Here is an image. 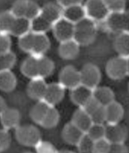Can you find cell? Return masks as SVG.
<instances>
[{
    "instance_id": "49",
    "label": "cell",
    "mask_w": 129,
    "mask_h": 153,
    "mask_svg": "<svg viewBox=\"0 0 129 153\" xmlns=\"http://www.w3.org/2000/svg\"><path fill=\"white\" fill-rule=\"evenodd\" d=\"M22 153H32V152H23Z\"/></svg>"
},
{
    "instance_id": "11",
    "label": "cell",
    "mask_w": 129,
    "mask_h": 153,
    "mask_svg": "<svg viewBox=\"0 0 129 153\" xmlns=\"http://www.w3.org/2000/svg\"><path fill=\"white\" fill-rule=\"evenodd\" d=\"M47 86L43 78L38 76L32 79L27 86V94L33 100H41L45 96Z\"/></svg>"
},
{
    "instance_id": "44",
    "label": "cell",
    "mask_w": 129,
    "mask_h": 153,
    "mask_svg": "<svg viewBox=\"0 0 129 153\" xmlns=\"http://www.w3.org/2000/svg\"><path fill=\"white\" fill-rule=\"evenodd\" d=\"M107 153H129V150L124 143L111 144Z\"/></svg>"
},
{
    "instance_id": "28",
    "label": "cell",
    "mask_w": 129,
    "mask_h": 153,
    "mask_svg": "<svg viewBox=\"0 0 129 153\" xmlns=\"http://www.w3.org/2000/svg\"><path fill=\"white\" fill-rule=\"evenodd\" d=\"M15 19L10 11L0 12V33L10 34Z\"/></svg>"
},
{
    "instance_id": "33",
    "label": "cell",
    "mask_w": 129,
    "mask_h": 153,
    "mask_svg": "<svg viewBox=\"0 0 129 153\" xmlns=\"http://www.w3.org/2000/svg\"><path fill=\"white\" fill-rule=\"evenodd\" d=\"M34 37L35 34L31 31L19 37L18 45L21 50L31 53L34 46Z\"/></svg>"
},
{
    "instance_id": "39",
    "label": "cell",
    "mask_w": 129,
    "mask_h": 153,
    "mask_svg": "<svg viewBox=\"0 0 129 153\" xmlns=\"http://www.w3.org/2000/svg\"><path fill=\"white\" fill-rule=\"evenodd\" d=\"M111 143L105 138L95 141L94 143V153H107L110 149Z\"/></svg>"
},
{
    "instance_id": "29",
    "label": "cell",
    "mask_w": 129,
    "mask_h": 153,
    "mask_svg": "<svg viewBox=\"0 0 129 153\" xmlns=\"http://www.w3.org/2000/svg\"><path fill=\"white\" fill-rule=\"evenodd\" d=\"M31 21V32L35 34L45 33L53 27V25L44 19L40 15Z\"/></svg>"
},
{
    "instance_id": "41",
    "label": "cell",
    "mask_w": 129,
    "mask_h": 153,
    "mask_svg": "<svg viewBox=\"0 0 129 153\" xmlns=\"http://www.w3.org/2000/svg\"><path fill=\"white\" fill-rule=\"evenodd\" d=\"M90 116L91 117L92 122L94 124H103L104 123L106 122L105 109L102 106H100Z\"/></svg>"
},
{
    "instance_id": "46",
    "label": "cell",
    "mask_w": 129,
    "mask_h": 153,
    "mask_svg": "<svg viewBox=\"0 0 129 153\" xmlns=\"http://www.w3.org/2000/svg\"><path fill=\"white\" fill-rule=\"evenodd\" d=\"M7 108L5 100H4L2 97L0 96V115L2 114V113Z\"/></svg>"
},
{
    "instance_id": "12",
    "label": "cell",
    "mask_w": 129,
    "mask_h": 153,
    "mask_svg": "<svg viewBox=\"0 0 129 153\" xmlns=\"http://www.w3.org/2000/svg\"><path fill=\"white\" fill-rule=\"evenodd\" d=\"M85 133L74 125L71 122L64 126L62 131V137L64 142L72 146H77Z\"/></svg>"
},
{
    "instance_id": "42",
    "label": "cell",
    "mask_w": 129,
    "mask_h": 153,
    "mask_svg": "<svg viewBox=\"0 0 129 153\" xmlns=\"http://www.w3.org/2000/svg\"><path fill=\"white\" fill-rule=\"evenodd\" d=\"M11 40L7 34L0 33V55L10 51Z\"/></svg>"
},
{
    "instance_id": "10",
    "label": "cell",
    "mask_w": 129,
    "mask_h": 153,
    "mask_svg": "<svg viewBox=\"0 0 129 153\" xmlns=\"http://www.w3.org/2000/svg\"><path fill=\"white\" fill-rule=\"evenodd\" d=\"M64 95V88L59 83H53L48 84L45 94L43 100L50 106L54 107L61 102Z\"/></svg>"
},
{
    "instance_id": "31",
    "label": "cell",
    "mask_w": 129,
    "mask_h": 153,
    "mask_svg": "<svg viewBox=\"0 0 129 153\" xmlns=\"http://www.w3.org/2000/svg\"><path fill=\"white\" fill-rule=\"evenodd\" d=\"M16 61V56L11 51L0 55V73L11 71Z\"/></svg>"
},
{
    "instance_id": "30",
    "label": "cell",
    "mask_w": 129,
    "mask_h": 153,
    "mask_svg": "<svg viewBox=\"0 0 129 153\" xmlns=\"http://www.w3.org/2000/svg\"><path fill=\"white\" fill-rule=\"evenodd\" d=\"M59 120L60 114L58 111L54 107H50L40 125L46 129L53 128L57 126Z\"/></svg>"
},
{
    "instance_id": "8",
    "label": "cell",
    "mask_w": 129,
    "mask_h": 153,
    "mask_svg": "<svg viewBox=\"0 0 129 153\" xmlns=\"http://www.w3.org/2000/svg\"><path fill=\"white\" fill-rule=\"evenodd\" d=\"M54 35L59 42H65L73 38L75 24L63 17L53 25Z\"/></svg>"
},
{
    "instance_id": "48",
    "label": "cell",
    "mask_w": 129,
    "mask_h": 153,
    "mask_svg": "<svg viewBox=\"0 0 129 153\" xmlns=\"http://www.w3.org/2000/svg\"><path fill=\"white\" fill-rule=\"evenodd\" d=\"M126 65H127L128 75H129V57L126 58Z\"/></svg>"
},
{
    "instance_id": "3",
    "label": "cell",
    "mask_w": 129,
    "mask_h": 153,
    "mask_svg": "<svg viewBox=\"0 0 129 153\" xmlns=\"http://www.w3.org/2000/svg\"><path fill=\"white\" fill-rule=\"evenodd\" d=\"M105 21L106 27L110 31L129 33V11L109 13Z\"/></svg>"
},
{
    "instance_id": "24",
    "label": "cell",
    "mask_w": 129,
    "mask_h": 153,
    "mask_svg": "<svg viewBox=\"0 0 129 153\" xmlns=\"http://www.w3.org/2000/svg\"><path fill=\"white\" fill-rule=\"evenodd\" d=\"M31 31V21L26 17L15 18L10 34L20 37Z\"/></svg>"
},
{
    "instance_id": "36",
    "label": "cell",
    "mask_w": 129,
    "mask_h": 153,
    "mask_svg": "<svg viewBox=\"0 0 129 153\" xmlns=\"http://www.w3.org/2000/svg\"><path fill=\"white\" fill-rule=\"evenodd\" d=\"M109 13H118L125 11V1L122 0L104 1Z\"/></svg>"
},
{
    "instance_id": "15",
    "label": "cell",
    "mask_w": 129,
    "mask_h": 153,
    "mask_svg": "<svg viewBox=\"0 0 129 153\" xmlns=\"http://www.w3.org/2000/svg\"><path fill=\"white\" fill-rule=\"evenodd\" d=\"M40 15L53 25L62 18V8L59 4L48 3L41 8Z\"/></svg>"
},
{
    "instance_id": "7",
    "label": "cell",
    "mask_w": 129,
    "mask_h": 153,
    "mask_svg": "<svg viewBox=\"0 0 129 153\" xmlns=\"http://www.w3.org/2000/svg\"><path fill=\"white\" fill-rule=\"evenodd\" d=\"M59 83L65 89H73L81 84L80 71L72 65H67L59 74Z\"/></svg>"
},
{
    "instance_id": "21",
    "label": "cell",
    "mask_w": 129,
    "mask_h": 153,
    "mask_svg": "<svg viewBox=\"0 0 129 153\" xmlns=\"http://www.w3.org/2000/svg\"><path fill=\"white\" fill-rule=\"evenodd\" d=\"M38 58V57L32 54L23 61L21 65L22 73L31 79L39 76Z\"/></svg>"
},
{
    "instance_id": "16",
    "label": "cell",
    "mask_w": 129,
    "mask_h": 153,
    "mask_svg": "<svg viewBox=\"0 0 129 153\" xmlns=\"http://www.w3.org/2000/svg\"><path fill=\"white\" fill-rule=\"evenodd\" d=\"M106 120L108 124H117L122 120L124 110L121 104L115 100L104 107Z\"/></svg>"
},
{
    "instance_id": "47",
    "label": "cell",
    "mask_w": 129,
    "mask_h": 153,
    "mask_svg": "<svg viewBox=\"0 0 129 153\" xmlns=\"http://www.w3.org/2000/svg\"><path fill=\"white\" fill-rule=\"evenodd\" d=\"M57 153H75L74 152L70 150L63 149L61 150H58Z\"/></svg>"
},
{
    "instance_id": "25",
    "label": "cell",
    "mask_w": 129,
    "mask_h": 153,
    "mask_svg": "<svg viewBox=\"0 0 129 153\" xmlns=\"http://www.w3.org/2000/svg\"><path fill=\"white\" fill-rule=\"evenodd\" d=\"M114 47L120 56L129 57V33H120L115 39Z\"/></svg>"
},
{
    "instance_id": "5",
    "label": "cell",
    "mask_w": 129,
    "mask_h": 153,
    "mask_svg": "<svg viewBox=\"0 0 129 153\" xmlns=\"http://www.w3.org/2000/svg\"><path fill=\"white\" fill-rule=\"evenodd\" d=\"M80 73L81 84L92 90L98 87L101 79V73L97 66L92 63L86 64Z\"/></svg>"
},
{
    "instance_id": "18",
    "label": "cell",
    "mask_w": 129,
    "mask_h": 153,
    "mask_svg": "<svg viewBox=\"0 0 129 153\" xmlns=\"http://www.w3.org/2000/svg\"><path fill=\"white\" fill-rule=\"evenodd\" d=\"M86 17L85 9L81 4L62 9V17L73 24L78 22Z\"/></svg>"
},
{
    "instance_id": "40",
    "label": "cell",
    "mask_w": 129,
    "mask_h": 153,
    "mask_svg": "<svg viewBox=\"0 0 129 153\" xmlns=\"http://www.w3.org/2000/svg\"><path fill=\"white\" fill-rule=\"evenodd\" d=\"M11 141V135L7 130L0 129V153L7 149Z\"/></svg>"
},
{
    "instance_id": "2",
    "label": "cell",
    "mask_w": 129,
    "mask_h": 153,
    "mask_svg": "<svg viewBox=\"0 0 129 153\" xmlns=\"http://www.w3.org/2000/svg\"><path fill=\"white\" fill-rule=\"evenodd\" d=\"M15 137L22 145L35 146L41 140V134L38 128L32 125H23L15 128Z\"/></svg>"
},
{
    "instance_id": "19",
    "label": "cell",
    "mask_w": 129,
    "mask_h": 153,
    "mask_svg": "<svg viewBox=\"0 0 129 153\" xmlns=\"http://www.w3.org/2000/svg\"><path fill=\"white\" fill-rule=\"evenodd\" d=\"M71 122L84 133H87L93 124L90 115L82 108H80L74 112Z\"/></svg>"
},
{
    "instance_id": "37",
    "label": "cell",
    "mask_w": 129,
    "mask_h": 153,
    "mask_svg": "<svg viewBox=\"0 0 129 153\" xmlns=\"http://www.w3.org/2000/svg\"><path fill=\"white\" fill-rule=\"evenodd\" d=\"M41 8L38 4L32 1H27V10L25 17L32 21L40 15Z\"/></svg>"
},
{
    "instance_id": "27",
    "label": "cell",
    "mask_w": 129,
    "mask_h": 153,
    "mask_svg": "<svg viewBox=\"0 0 129 153\" xmlns=\"http://www.w3.org/2000/svg\"><path fill=\"white\" fill-rule=\"evenodd\" d=\"M38 65L39 76L43 78L50 76L55 68L53 61L44 56L38 57Z\"/></svg>"
},
{
    "instance_id": "34",
    "label": "cell",
    "mask_w": 129,
    "mask_h": 153,
    "mask_svg": "<svg viewBox=\"0 0 129 153\" xmlns=\"http://www.w3.org/2000/svg\"><path fill=\"white\" fill-rule=\"evenodd\" d=\"M94 143L95 142L85 133L77 146L80 153H94Z\"/></svg>"
},
{
    "instance_id": "13",
    "label": "cell",
    "mask_w": 129,
    "mask_h": 153,
    "mask_svg": "<svg viewBox=\"0 0 129 153\" xmlns=\"http://www.w3.org/2000/svg\"><path fill=\"white\" fill-rule=\"evenodd\" d=\"M92 96L93 90L81 84L72 89L70 94L72 102L80 108L83 107Z\"/></svg>"
},
{
    "instance_id": "26",
    "label": "cell",
    "mask_w": 129,
    "mask_h": 153,
    "mask_svg": "<svg viewBox=\"0 0 129 153\" xmlns=\"http://www.w3.org/2000/svg\"><path fill=\"white\" fill-rule=\"evenodd\" d=\"M17 84L15 75L11 71L0 73V90L5 92H11Z\"/></svg>"
},
{
    "instance_id": "43",
    "label": "cell",
    "mask_w": 129,
    "mask_h": 153,
    "mask_svg": "<svg viewBox=\"0 0 129 153\" xmlns=\"http://www.w3.org/2000/svg\"><path fill=\"white\" fill-rule=\"evenodd\" d=\"M101 105L98 103V102L92 96L91 98L88 100L82 108H83L88 114L91 115Z\"/></svg>"
},
{
    "instance_id": "20",
    "label": "cell",
    "mask_w": 129,
    "mask_h": 153,
    "mask_svg": "<svg viewBox=\"0 0 129 153\" xmlns=\"http://www.w3.org/2000/svg\"><path fill=\"white\" fill-rule=\"evenodd\" d=\"M93 97L102 107H106L115 101L114 92L110 88L97 87L93 90Z\"/></svg>"
},
{
    "instance_id": "50",
    "label": "cell",
    "mask_w": 129,
    "mask_h": 153,
    "mask_svg": "<svg viewBox=\"0 0 129 153\" xmlns=\"http://www.w3.org/2000/svg\"></svg>"
},
{
    "instance_id": "14",
    "label": "cell",
    "mask_w": 129,
    "mask_h": 153,
    "mask_svg": "<svg viewBox=\"0 0 129 153\" xmlns=\"http://www.w3.org/2000/svg\"><path fill=\"white\" fill-rule=\"evenodd\" d=\"M2 125L6 130L16 128L19 126L21 115L15 108H7L0 115Z\"/></svg>"
},
{
    "instance_id": "35",
    "label": "cell",
    "mask_w": 129,
    "mask_h": 153,
    "mask_svg": "<svg viewBox=\"0 0 129 153\" xmlns=\"http://www.w3.org/2000/svg\"><path fill=\"white\" fill-rule=\"evenodd\" d=\"M27 1L24 0L17 1L13 4L10 11L15 18L25 17L27 10Z\"/></svg>"
},
{
    "instance_id": "38",
    "label": "cell",
    "mask_w": 129,
    "mask_h": 153,
    "mask_svg": "<svg viewBox=\"0 0 129 153\" xmlns=\"http://www.w3.org/2000/svg\"><path fill=\"white\" fill-rule=\"evenodd\" d=\"M37 153H57V150L52 143L47 141H42L35 146Z\"/></svg>"
},
{
    "instance_id": "22",
    "label": "cell",
    "mask_w": 129,
    "mask_h": 153,
    "mask_svg": "<svg viewBox=\"0 0 129 153\" xmlns=\"http://www.w3.org/2000/svg\"><path fill=\"white\" fill-rule=\"evenodd\" d=\"M50 46L49 39L45 33L35 34L34 46L31 54L37 57L44 56V54L49 50Z\"/></svg>"
},
{
    "instance_id": "32",
    "label": "cell",
    "mask_w": 129,
    "mask_h": 153,
    "mask_svg": "<svg viewBox=\"0 0 129 153\" xmlns=\"http://www.w3.org/2000/svg\"><path fill=\"white\" fill-rule=\"evenodd\" d=\"M106 126L103 124L93 123L86 134L94 142L105 138Z\"/></svg>"
},
{
    "instance_id": "4",
    "label": "cell",
    "mask_w": 129,
    "mask_h": 153,
    "mask_svg": "<svg viewBox=\"0 0 129 153\" xmlns=\"http://www.w3.org/2000/svg\"><path fill=\"white\" fill-rule=\"evenodd\" d=\"M84 7L86 17L95 22L105 21L109 14L104 1H88Z\"/></svg>"
},
{
    "instance_id": "1",
    "label": "cell",
    "mask_w": 129,
    "mask_h": 153,
    "mask_svg": "<svg viewBox=\"0 0 129 153\" xmlns=\"http://www.w3.org/2000/svg\"><path fill=\"white\" fill-rule=\"evenodd\" d=\"M97 33L95 22L87 17L75 24L73 39L80 46L90 44L95 39Z\"/></svg>"
},
{
    "instance_id": "23",
    "label": "cell",
    "mask_w": 129,
    "mask_h": 153,
    "mask_svg": "<svg viewBox=\"0 0 129 153\" xmlns=\"http://www.w3.org/2000/svg\"><path fill=\"white\" fill-rule=\"evenodd\" d=\"M50 107L44 100H38V102L31 109V119L34 122L40 125Z\"/></svg>"
},
{
    "instance_id": "45",
    "label": "cell",
    "mask_w": 129,
    "mask_h": 153,
    "mask_svg": "<svg viewBox=\"0 0 129 153\" xmlns=\"http://www.w3.org/2000/svg\"><path fill=\"white\" fill-rule=\"evenodd\" d=\"M80 4H81V1L76 0H62L59 1L58 2V4L62 9Z\"/></svg>"
},
{
    "instance_id": "6",
    "label": "cell",
    "mask_w": 129,
    "mask_h": 153,
    "mask_svg": "<svg viewBox=\"0 0 129 153\" xmlns=\"http://www.w3.org/2000/svg\"><path fill=\"white\" fill-rule=\"evenodd\" d=\"M106 74L110 78L119 80L128 75L126 58L118 56L108 62L106 65Z\"/></svg>"
},
{
    "instance_id": "9",
    "label": "cell",
    "mask_w": 129,
    "mask_h": 153,
    "mask_svg": "<svg viewBox=\"0 0 129 153\" xmlns=\"http://www.w3.org/2000/svg\"><path fill=\"white\" fill-rule=\"evenodd\" d=\"M105 126V138L111 144L124 143L128 137V130L125 126L119 123L108 124Z\"/></svg>"
},
{
    "instance_id": "17",
    "label": "cell",
    "mask_w": 129,
    "mask_h": 153,
    "mask_svg": "<svg viewBox=\"0 0 129 153\" xmlns=\"http://www.w3.org/2000/svg\"><path fill=\"white\" fill-rule=\"evenodd\" d=\"M80 52V45L73 39L61 42L59 47V53L62 58L71 60L76 58Z\"/></svg>"
}]
</instances>
